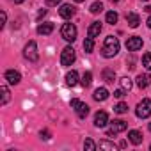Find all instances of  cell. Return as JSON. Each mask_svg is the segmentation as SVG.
<instances>
[{"mask_svg":"<svg viewBox=\"0 0 151 151\" xmlns=\"http://www.w3.org/2000/svg\"><path fill=\"white\" fill-rule=\"evenodd\" d=\"M119 46H121V45H119L117 37H114V36H107V37H105V43H103V46H101V55L107 57V59H112V57L117 55Z\"/></svg>","mask_w":151,"mask_h":151,"instance_id":"1","label":"cell"},{"mask_svg":"<svg viewBox=\"0 0 151 151\" xmlns=\"http://www.w3.org/2000/svg\"><path fill=\"white\" fill-rule=\"evenodd\" d=\"M60 36L68 43H73L75 39H77V27H75L73 23H64L62 29H60Z\"/></svg>","mask_w":151,"mask_h":151,"instance_id":"2","label":"cell"},{"mask_svg":"<svg viewBox=\"0 0 151 151\" xmlns=\"http://www.w3.org/2000/svg\"><path fill=\"white\" fill-rule=\"evenodd\" d=\"M135 114H137V117H140V119H146V117H149L151 116V100H147V98H144L139 105H137V110H135Z\"/></svg>","mask_w":151,"mask_h":151,"instance_id":"3","label":"cell"},{"mask_svg":"<svg viewBox=\"0 0 151 151\" xmlns=\"http://www.w3.org/2000/svg\"><path fill=\"white\" fill-rule=\"evenodd\" d=\"M75 59H77V55H75V50L71 46H66L60 52V64L62 66H71L75 62Z\"/></svg>","mask_w":151,"mask_h":151,"instance_id":"4","label":"cell"},{"mask_svg":"<svg viewBox=\"0 0 151 151\" xmlns=\"http://www.w3.org/2000/svg\"><path fill=\"white\" fill-rule=\"evenodd\" d=\"M23 55L30 60V62H36L37 59H39V53H37V45H36V41H29L27 43V46H25V50H23Z\"/></svg>","mask_w":151,"mask_h":151,"instance_id":"5","label":"cell"},{"mask_svg":"<svg viewBox=\"0 0 151 151\" xmlns=\"http://www.w3.org/2000/svg\"><path fill=\"white\" fill-rule=\"evenodd\" d=\"M126 128H128V123H126V121H123V119H114V121L110 123V130L107 132V135L112 137V135H116V133H119V132H124Z\"/></svg>","mask_w":151,"mask_h":151,"instance_id":"6","label":"cell"},{"mask_svg":"<svg viewBox=\"0 0 151 151\" xmlns=\"http://www.w3.org/2000/svg\"><path fill=\"white\" fill-rule=\"evenodd\" d=\"M75 13H77V7L71 6V4H62V6H60V9H59V16H60V18H64V20H69Z\"/></svg>","mask_w":151,"mask_h":151,"instance_id":"7","label":"cell"},{"mask_svg":"<svg viewBox=\"0 0 151 151\" xmlns=\"http://www.w3.org/2000/svg\"><path fill=\"white\" fill-rule=\"evenodd\" d=\"M126 48H128L130 52H137V50H140V48H142V39H140L139 36L128 37V41H126Z\"/></svg>","mask_w":151,"mask_h":151,"instance_id":"8","label":"cell"},{"mask_svg":"<svg viewBox=\"0 0 151 151\" xmlns=\"http://www.w3.org/2000/svg\"><path fill=\"white\" fill-rule=\"evenodd\" d=\"M6 80H7L11 86H16V84L22 82V75H20L18 71H14V69H7V71H6Z\"/></svg>","mask_w":151,"mask_h":151,"instance_id":"9","label":"cell"},{"mask_svg":"<svg viewBox=\"0 0 151 151\" xmlns=\"http://www.w3.org/2000/svg\"><path fill=\"white\" fill-rule=\"evenodd\" d=\"M107 123H109V114H107L105 110H100V112L94 116V126H96V128H103Z\"/></svg>","mask_w":151,"mask_h":151,"instance_id":"10","label":"cell"},{"mask_svg":"<svg viewBox=\"0 0 151 151\" xmlns=\"http://www.w3.org/2000/svg\"><path fill=\"white\" fill-rule=\"evenodd\" d=\"M100 32H101V23H100V22H93L91 27L87 29V36L93 37V39H94L96 36H100Z\"/></svg>","mask_w":151,"mask_h":151,"instance_id":"11","label":"cell"},{"mask_svg":"<svg viewBox=\"0 0 151 151\" xmlns=\"http://www.w3.org/2000/svg\"><path fill=\"white\" fill-rule=\"evenodd\" d=\"M93 96H94V100H96V101H105V100L110 96V93L107 91V87H98V89L94 91V94H93Z\"/></svg>","mask_w":151,"mask_h":151,"instance_id":"12","label":"cell"},{"mask_svg":"<svg viewBox=\"0 0 151 151\" xmlns=\"http://www.w3.org/2000/svg\"><path fill=\"white\" fill-rule=\"evenodd\" d=\"M128 139H130V142H132V144L139 146V144L142 142V139H144V137H142V133H140L139 130H130V132H128Z\"/></svg>","mask_w":151,"mask_h":151,"instance_id":"13","label":"cell"},{"mask_svg":"<svg viewBox=\"0 0 151 151\" xmlns=\"http://www.w3.org/2000/svg\"><path fill=\"white\" fill-rule=\"evenodd\" d=\"M101 77H103V80H105L107 84H114V80H116V71L110 69V68H105V69L101 71Z\"/></svg>","mask_w":151,"mask_h":151,"instance_id":"14","label":"cell"},{"mask_svg":"<svg viewBox=\"0 0 151 151\" xmlns=\"http://www.w3.org/2000/svg\"><path fill=\"white\" fill-rule=\"evenodd\" d=\"M66 84H68L69 87H75V86H77V84H78V73L71 69V71L66 75Z\"/></svg>","mask_w":151,"mask_h":151,"instance_id":"15","label":"cell"},{"mask_svg":"<svg viewBox=\"0 0 151 151\" xmlns=\"http://www.w3.org/2000/svg\"><path fill=\"white\" fill-rule=\"evenodd\" d=\"M126 22H128V25H130L132 29H137L139 23H140V18H139V14H135V13H128V14H126Z\"/></svg>","mask_w":151,"mask_h":151,"instance_id":"16","label":"cell"},{"mask_svg":"<svg viewBox=\"0 0 151 151\" xmlns=\"http://www.w3.org/2000/svg\"><path fill=\"white\" fill-rule=\"evenodd\" d=\"M53 32V23H41L39 27H37V34H41V36H48V34H52Z\"/></svg>","mask_w":151,"mask_h":151,"instance_id":"17","label":"cell"},{"mask_svg":"<svg viewBox=\"0 0 151 151\" xmlns=\"http://www.w3.org/2000/svg\"><path fill=\"white\" fill-rule=\"evenodd\" d=\"M75 110H77V114H78V117H80V119H86V117H87V114H89V107H87L86 103H82V101H80L77 107H75Z\"/></svg>","mask_w":151,"mask_h":151,"instance_id":"18","label":"cell"},{"mask_svg":"<svg viewBox=\"0 0 151 151\" xmlns=\"http://www.w3.org/2000/svg\"><path fill=\"white\" fill-rule=\"evenodd\" d=\"M149 75H139L137 77V87L139 89H146L147 87V84H149Z\"/></svg>","mask_w":151,"mask_h":151,"instance_id":"19","label":"cell"},{"mask_svg":"<svg viewBox=\"0 0 151 151\" xmlns=\"http://www.w3.org/2000/svg\"><path fill=\"white\" fill-rule=\"evenodd\" d=\"M91 82H93V73H91V71H86L84 77H82V80H80V84H82L84 87H89Z\"/></svg>","mask_w":151,"mask_h":151,"instance_id":"20","label":"cell"},{"mask_svg":"<svg viewBox=\"0 0 151 151\" xmlns=\"http://www.w3.org/2000/svg\"><path fill=\"white\" fill-rule=\"evenodd\" d=\"M93 48H94V39L93 37H86V41H84V50H86V53H91L93 52Z\"/></svg>","mask_w":151,"mask_h":151,"instance_id":"21","label":"cell"},{"mask_svg":"<svg viewBox=\"0 0 151 151\" xmlns=\"http://www.w3.org/2000/svg\"><path fill=\"white\" fill-rule=\"evenodd\" d=\"M100 149H110V151H116L117 149V146L114 144V142H109V140H100Z\"/></svg>","mask_w":151,"mask_h":151,"instance_id":"22","label":"cell"},{"mask_svg":"<svg viewBox=\"0 0 151 151\" xmlns=\"http://www.w3.org/2000/svg\"><path fill=\"white\" fill-rule=\"evenodd\" d=\"M9 98H11V93H9V89H7V86H2V105H7V101H9Z\"/></svg>","mask_w":151,"mask_h":151,"instance_id":"23","label":"cell"},{"mask_svg":"<svg viewBox=\"0 0 151 151\" xmlns=\"http://www.w3.org/2000/svg\"><path fill=\"white\" fill-rule=\"evenodd\" d=\"M117 13L116 11H109L107 13V23H110V25H114V23H117Z\"/></svg>","mask_w":151,"mask_h":151,"instance_id":"24","label":"cell"},{"mask_svg":"<svg viewBox=\"0 0 151 151\" xmlns=\"http://www.w3.org/2000/svg\"><path fill=\"white\" fill-rule=\"evenodd\" d=\"M142 66H144L146 69H149V71H151V52L144 53V57H142Z\"/></svg>","mask_w":151,"mask_h":151,"instance_id":"25","label":"cell"},{"mask_svg":"<svg viewBox=\"0 0 151 151\" xmlns=\"http://www.w3.org/2000/svg\"><path fill=\"white\" fill-rule=\"evenodd\" d=\"M89 11H91L93 14H98V13H101V11H103V4H101V2H94V4L89 7Z\"/></svg>","mask_w":151,"mask_h":151,"instance_id":"26","label":"cell"},{"mask_svg":"<svg viewBox=\"0 0 151 151\" xmlns=\"http://www.w3.org/2000/svg\"><path fill=\"white\" fill-rule=\"evenodd\" d=\"M119 82H121V87H123L124 91H130V89H132V86H133V84H132V80H130L128 77H123Z\"/></svg>","mask_w":151,"mask_h":151,"instance_id":"27","label":"cell"},{"mask_svg":"<svg viewBox=\"0 0 151 151\" xmlns=\"http://www.w3.org/2000/svg\"><path fill=\"white\" fill-rule=\"evenodd\" d=\"M114 112H117V114H124V112H128V105L126 103H117L116 107H114Z\"/></svg>","mask_w":151,"mask_h":151,"instance_id":"28","label":"cell"},{"mask_svg":"<svg viewBox=\"0 0 151 151\" xmlns=\"http://www.w3.org/2000/svg\"><path fill=\"white\" fill-rule=\"evenodd\" d=\"M84 147H86L87 151H94V149H96V144H94L91 139H86V142H84Z\"/></svg>","mask_w":151,"mask_h":151,"instance_id":"29","label":"cell"},{"mask_svg":"<svg viewBox=\"0 0 151 151\" xmlns=\"http://www.w3.org/2000/svg\"><path fill=\"white\" fill-rule=\"evenodd\" d=\"M124 94H126V91L121 87V89H117V91H114V96L116 98H124Z\"/></svg>","mask_w":151,"mask_h":151,"instance_id":"30","label":"cell"},{"mask_svg":"<svg viewBox=\"0 0 151 151\" xmlns=\"http://www.w3.org/2000/svg\"><path fill=\"white\" fill-rule=\"evenodd\" d=\"M39 135H41V139H45V140H48V139L52 137V133H50L48 130H41V133H39Z\"/></svg>","mask_w":151,"mask_h":151,"instance_id":"31","label":"cell"},{"mask_svg":"<svg viewBox=\"0 0 151 151\" xmlns=\"http://www.w3.org/2000/svg\"><path fill=\"white\" fill-rule=\"evenodd\" d=\"M45 2H46V6H48V7H53V6H57V4H60V2H62V0H45Z\"/></svg>","mask_w":151,"mask_h":151,"instance_id":"32","label":"cell"},{"mask_svg":"<svg viewBox=\"0 0 151 151\" xmlns=\"http://www.w3.org/2000/svg\"><path fill=\"white\" fill-rule=\"evenodd\" d=\"M0 16H2V23H0V25L4 27V25H6V20H7V16H6V13H4V11H2V14H0Z\"/></svg>","mask_w":151,"mask_h":151,"instance_id":"33","label":"cell"},{"mask_svg":"<svg viewBox=\"0 0 151 151\" xmlns=\"http://www.w3.org/2000/svg\"><path fill=\"white\" fill-rule=\"evenodd\" d=\"M45 14H46V9H41V11H39V14H37V20H41Z\"/></svg>","mask_w":151,"mask_h":151,"instance_id":"34","label":"cell"},{"mask_svg":"<svg viewBox=\"0 0 151 151\" xmlns=\"http://www.w3.org/2000/svg\"><path fill=\"white\" fill-rule=\"evenodd\" d=\"M78 103H80V100H77V98H75V100H71V107H73V109H75V107H77Z\"/></svg>","mask_w":151,"mask_h":151,"instance_id":"35","label":"cell"},{"mask_svg":"<svg viewBox=\"0 0 151 151\" xmlns=\"http://www.w3.org/2000/svg\"><path fill=\"white\" fill-rule=\"evenodd\" d=\"M144 11H146V13H151V6H146V7H144Z\"/></svg>","mask_w":151,"mask_h":151,"instance_id":"36","label":"cell"},{"mask_svg":"<svg viewBox=\"0 0 151 151\" xmlns=\"http://www.w3.org/2000/svg\"><path fill=\"white\" fill-rule=\"evenodd\" d=\"M146 23H147V27H149V29H151V16H149V18H147V22H146Z\"/></svg>","mask_w":151,"mask_h":151,"instance_id":"37","label":"cell"},{"mask_svg":"<svg viewBox=\"0 0 151 151\" xmlns=\"http://www.w3.org/2000/svg\"><path fill=\"white\" fill-rule=\"evenodd\" d=\"M25 0H14V4H23Z\"/></svg>","mask_w":151,"mask_h":151,"instance_id":"38","label":"cell"},{"mask_svg":"<svg viewBox=\"0 0 151 151\" xmlns=\"http://www.w3.org/2000/svg\"><path fill=\"white\" fill-rule=\"evenodd\" d=\"M75 2H86V0H75Z\"/></svg>","mask_w":151,"mask_h":151,"instance_id":"39","label":"cell"},{"mask_svg":"<svg viewBox=\"0 0 151 151\" xmlns=\"http://www.w3.org/2000/svg\"><path fill=\"white\" fill-rule=\"evenodd\" d=\"M147 128H149V132H151V123H149V124H147Z\"/></svg>","mask_w":151,"mask_h":151,"instance_id":"40","label":"cell"},{"mask_svg":"<svg viewBox=\"0 0 151 151\" xmlns=\"http://www.w3.org/2000/svg\"><path fill=\"white\" fill-rule=\"evenodd\" d=\"M144 2H147V0H144Z\"/></svg>","mask_w":151,"mask_h":151,"instance_id":"41","label":"cell"},{"mask_svg":"<svg viewBox=\"0 0 151 151\" xmlns=\"http://www.w3.org/2000/svg\"><path fill=\"white\" fill-rule=\"evenodd\" d=\"M149 149H151V146H149Z\"/></svg>","mask_w":151,"mask_h":151,"instance_id":"42","label":"cell"}]
</instances>
